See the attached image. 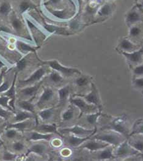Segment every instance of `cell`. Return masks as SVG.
<instances>
[{"label": "cell", "instance_id": "1", "mask_svg": "<svg viewBox=\"0 0 143 161\" xmlns=\"http://www.w3.org/2000/svg\"><path fill=\"white\" fill-rule=\"evenodd\" d=\"M103 129L114 131L126 137H129L130 134L127 125V118L125 115L114 119L109 124L103 126Z\"/></svg>", "mask_w": 143, "mask_h": 161}, {"label": "cell", "instance_id": "2", "mask_svg": "<svg viewBox=\"0 0 143 161\" xmlns=\"http://www.w3.org/2000/svg\"><path fill=\"white\" fill-rule=\"evenodd\" d=\"M40 62L43 64L47 65L51 69L59 72L60 74H61L62 75L66 77H71L75 74H81V72L80 70L76 68H73L63 66L56 59L48 60V61H40Z\"/></svg>", "mask_w": 143, "mask_h": 161}, {"label": "cell", "instance_id": "3", "mask_svg": "<svg viewBox=\"0 0 143 161\" xmlns=\"http://www.w3.org/2000/svg\"><path fill=\"white\" fill-rule=\"evenodd\" d=\"M111 131V132L103 133L96 135L93 137V138L96 140H100L107 143L109 145L117 147L123 142L122 137L121 136L122 135L114 131Z\"/></svg>", "mask_w": 143, "mask_h": 161}, {"label": "cell", "instance_id": "4", "mask_svg": "<svg viewBox=\"0 0 143 161\" xmlns=\"http://www.w3.org/2000/svg\"><path fill=\"white\" fill-rule=\"evenodd\" d=\"M114 153L116 158L124 159L134 156L139 152L131 147L128 140H125L119 144Z\"/></svg>", "mask_w": 143, "mask_h": 161}, {"label": "cell", "instance_id": "5", "mask_svg": "<svg viewBox=\"0 0 143 161\" xmlns=\"http://www.w3.org/2000/svg\"><path fill=\"white\" fill-rule=\"evenodd\" d=\"M75 97H71L70 99V102L72 105L78 107L80 111V114L79 118H80L83 114H87L88 112L93 111L97 107L94 105L89 104L87 103L82 97L79 96H75Z\"/></svg>", "mask_w": 143, "mask_h": 161}, {"label": "cell", "instance_id": "6", "mask_svg": "<svg viewBox=\"0 0 143 161\" xmlns=\"http://www.w3.org/2000/svg\"><path fill=\"white\" fill-rule=\"evenodd\" d=\"M97 129L96 127L94 129H87L80 126L75 125L70 127L61 129L59 132L61 134H71L77 136H87L92 134L93 133L96 132Z\"/></svg>", "mask_w": 143, "mask_h": 161}, {"label": "cell", "instance_id": "7", "mask_svg": "<svg viewBox=\"0 0 143 161\" xmlns=\"http://www.w3.org/2000/svg\"><path fill=\"white\" fill-rule=\"evenodd\" d=\"M77 96L82 97L87 103H88L89 104L94 105L100 110H102V105L101 104L98 91L94 83L91 84V90L88 94H85V95L79 94V95H77Z\"/></svg>", "mask_w": 143, "mask_h": 161}, {"label": "cell", "instance_id": "8", "mask_svg": "<svg viewBox=\"0 0 143 161\" xmlns=\"http://www.w3.org/2000/svg\"><path fill=\"white\" fill-rule=\"evenodd\" d=\"M45 75L46 69L44 67H40L36 69L28 78L24 80L19 81V83L22 86H26L29 85H31L41 80Z\"/></svg>", "mask_w": 143, "mask_h": 161}, {"label": "cell", "instance_id": "9", "mask_svg": "<svg viewBox=\"0 0 143 161\" xmlns=\"http://www.w3.org/2000/svg\"><path fill=\"white\" fill-rule=\"evenodd\" d=\"M143 14L139 9H137L136 7H134L126 14L125 22L128 26H130L143 21Z\"/></svg>", "mask_w": 143, "mask_h": 161}, {"label": "cell", "instance_id": "10", "mask_svg": "<svg viewBox=\"0 0 143 161\" xmlns=\"http://www.w3.org/2000/svg\"><path fill=\"white\" fill-rule=\"evenodd\" d=\"M121 54L125 57L129 63L138 65L141 64L143 60V47L131 53L121 52Z\"/></svg>", "mask_w": 143, "mask_h": 161}, {"label": "cell", "instance_id": "11", "mask_svg": "<svg viewBox=\"0 0 143 161\" xmlns=\"http://www.w3.org/2000/svg\"><path fill=\"white\" fill-rule=\"evenodd\" d=\"M95 140L87 142L85 144H82L80 146V147L82 148L86 149L90 151H100V150H102V149L105 148V147L109 146V145L107 143H105V142H102L100 140H98V142L95 141Z\"/></svg>", "mask_w": 143, "mask_h": 161}, {"label": "cell", "instance_id": "12", "mask_svg": "<svg viewBox=\"0 0 143 161\" xmlns=\"http://www.w3.org/2000/svg\"><path fill=\"white\" fill-rule=\"evenodd\" d=\"M119 48L121 52L131 53L138 50V46L135 45L127 38H123L119 42Z\"/></svg>", "mask_w": 143, "mask_h": 161}, {"label": "cell", "instance_id": "13", "mask_svg": "<svg viewBox=\"0 0 143 161\" xmlns=\"http://www.w3.org/2000/svg\"><path fill=\"white\" fill-rule=\"evenodd\" d=\"M96 133H93L92 134L87 136L85 137H79L77 136H75L71 134L68 138V143L72 147H80L84 142L87 141L91 137L93 136V135Z\"/></svg>", "mask_w": 143, "mask_h": 161}, {"label": "cell", "instance_id": "14", "mask_svg": "<svg viewBox=\"0 0 143 161\" xmlns=\"http://www.w3.org/2000/svg\"><path fill=\"white\" fill-rule=\"evenodd\" d=\"M55 94L54 91L49 87H45L44 88V91L41 95L40 96L39 99L36 103V105H40L42 104H45L50 100L52 99Z\"/></svg>", "mask_w": 143, "mask_h": 161}, {"label": "cell", "instance_id": "15", "mask_svg": "<svg viewBox=\"0 0 143 161\" xmlns=\"http://www.w3.org/2000/svg\"><path fill=\"white\" fill-rule=\"evenodd\" d=\"M54 134H45L40 132L38 131L31 132L28 137V140L29 141H39V140H45L49 141L53 137Z\"/></svg>", "mask_w": 143, "mask_h": 161}, {"label": "cell", "instance_id": "16", "mask_svg": "<svg viewBox=\"0 0 143 161\" xmlns=\"http://www.w3.org/2000/svg\"><path fill=\"white\" fill-rule=\"evenodd\" d=\"M114 158H116L114 155L113 150L112 147H111L110 146H108L102 150H100V152L97 156L98 160H100V161L110 160Z\"/></svg>", "mask_w": 143, "mask_h": 161}, {"label": "cell", "instance_id": "17", "mask_svg": "<svg viewBox=\"0 0 143 161\" xmlns=\"http://www.w3.org/2000/svg\"><path fill=\"white\" fill-rule=\"evenodd\" d=\"M36 130L45 134H56L62 136L58 130L56 124H44L37 127Z\"/></svg>", "mask_w": 143, "mask_h": 161}, {"label": "cell", "instance_id": "18", "mask_svg": "<svg viewBox=\"0 0 143 161\" xmlns=\"http://www.w3.org/2000/svg\"><path fill=\"white\" fill-rule=\"evenodd\" d=\"M40 85V83H39L34 85H30L28 86H26V87L22 88L20 92L24 97L31 98L34 97L38 92Z\"/></svg>", "mask_w": 143, "mask_h": 161}, {"label": "cell", "instance_id": "19", "mask_svg": "<svg viewBox=\"0 0 143 161\" xmlns=\"http://www.w3.org/2000/svg\"><path fill=\"white\" fill-rule=\"evenodd\" d=\"M17 72H16L15 74V77H14V80L13 81L12 85L9 87V88L6 92H4V94H3V96H8L11 99V101H10V105L12 107V108H13V104H14V101L15 100V97H16V91H15V83H16V79H17Z\"/></svg>", "mask_w": 143, "mask_h": 161}, {"label": "cell", "instance_id": "20", "mask_svg": "<svg viewBox=\"0 0 143 161\" xmlns=\"http://www.w3.org/2000/svg\"><path fill=\"white\" fill-rule=\"evenodd\" d=\"M32 118H36L37 125H38L36 115H34L33 114L30 113L29 112L22 110L16 113V115L14 118V121L15 122H20V121H24L26 119H32Z\"/></svg>", "mask_w": 143, "mask_h": 161}, {"label": "cell", "instance_id": "21", "mask_svg": "<svg viewBox=\"0 0 143 161\" xmlns=\"http://www.w3.org/2000/svg\"><path fill=\"white\" fill-rule=\"evenodd\" d=\"M47 150V147L45 145L42 143H37L32 145L28 150L26 153V155H28L30 153H34L37 155H43Z\"/></svg>", "mask_w": 143, "mask_h": 161}, {"label": "cell", "instance_id": "22", "mask_svg": "<svg viewBox=\"0 0 143 161\" xmlns=\"http://www.w3.org/2000/svg\"><path fill=\"white\" fill-rule=\"evenodd\" d=\"M71 92V87L67 85L60 88L58 91L59 96V102L60 104H63L67 99Z\"/></svg>", "mask_w": 143, "mask_h": 161}, {"label": "cell", "instance_id": "23", "mask_svg": "<svg viewBox=\"0 0 143 161\" xmlns=\"http://www.w3.org/2000/svg\"><path fill=\"white\" fill-rule=\"evenodd\" d=\"M31 121L28 119H26L24 121L20 122H15V123L9 124L7 126V129L13 128L19 131H24V130L27 129L31 126Z\"/></svg>", "mask_w": 143, "mask_h": 161}, {"label": "cell", "instance_id": "24", "mask_svg": "<svg viewBox=\"0 0 143 161\" xmlns=\"http://www.w3.org/2000/svg\"><path fill=\"white\" fill-rule=\"evenodd\" d=\"M11 23L12 28L17 33L21 31L24 28L22 22L19 19L13 12H12V15L11 17Z\"/></svg>", "mask_w": 143, "mask_h": 161}, {"label": "cell", "instance_id": "25", "mask_svg": "<svg viewBox=\"0 0 143 161\" xmlns=\"http://www.w3.org/2000/svg\"><path fill=\"white\" fill-rule=\"evenodd\" d=\"M114 11V5L111 3H105L103 4L98 11V14L100 16H109Z\"/></svg>", "mask_w": 143, "mask_h": 161}, {"label": "cell", "instance_id": "26", "mask_svg": "<svg viewBox=\"0 0 143 161\" xmlns=\"http://www.w3.org/2000/svg\"><path fill=\"white\" fill-rule=\"evenodd\" d=\"M17 47L18 50L24 54H27L28 53L32 52H34L36 50V49L34 47L21 41H17Z\"/></svg>", "mask_w": 143, "mask_h": 161}, {"label": "cell", "instance_id": "27", "mask_svg": "<svg viewBox=\"0 0 143 161\" xmlns=\"http://www.w3.org/2000/svg\"><path fill=\"white\" fill-rule=\"evenodd\" d=\"M12 12L11 4L8 1H3L0 4V15L8 17Z\"/></svg>", "mask_w": 143, "mask_h": 161}, {"label": "cell", "instance_id": "28", "mask_svg": "<svg viewBox=\"0 0 143 161\" xmlns=\"http://www.w3.org/2000/svg\"><path fill=\"white\" fill-rule=\"evenodd\" d=\"M54 112H55V108L51 107V108H48L40 110L38 115L42 121H47L52 118L53 115L54 114Z\"/></svg>", "mask_w": 143, "mask_h": 161}, {"label": "cell", "instance_id": "29", "mask_svg": "<svg viewBox=\"0 0 143 161\" xmlns=\"http://www.w3.org/2000/svg\"><path fill=\"white\" fill-rule=\"evenodd\" d=\"M19 106L24 110L29 112L36 115L35 105L28 101H22L18 103Z\"/></svg>", "mask_w": 143, "mask_h": 161}, {"label": "cell", "instance_id": "30", "mask_svg": "<svg viewBox=\"0 0 143 161\" xmlns=\"http://www.w3.org/2000/svg\"><path fill=\"white\" fill-rule=\"evenodd\" d=\"M35 5L29 0H24L21 1L19 5V11L22 14L24 12L30 9L31 8H34Z\"/></svg>", "mask_w": 143, "mask_h": 161}, {"label": "cell", "instance_id": "31", "mask_svg": "<svg viewBox=\"0 0 143 161\" xmlns=\"http://www.w3.org/2000/svg\"><path fill=\"white\" fill-rule=\"evenodd\" d=\"M44 28L50 33H59V34H66V30L64 28L60 27L56 25L46 24Z\"/></svg>", "mask_w": 143, "mask_h": 161}, {"label": "cell", "instance_id": "32", "mask_svg": "<svg viewBox=\"0 0 143 161\" xmlns=\"http://www.w3.org/2000/svg\"><path fill=\"white\" fill-rule=\"evenodd\" d=\"M49 79L54 83H60L63 81V76L59 72L53 69L50 73Z\"/></svg>", "mask_w": 143, "mask_h": 161}, {"label": "cell", "instance_id": "33", "mask_svg": "<svg viewBox=\"0 0 143 161\" xmlns=\"http://www.w3.org/2000/svg\"><path fill=\"white\" fill-rule=\"evenodd\" d=\"M135 134L143 135V122L141 121V120H139L135 123L134 126H133L132 131L129 134V137Z\"/></svg>", "mask_w": 143, "mask_h": 161}, {"label": "cell", "instance_id": "34", "mask_svg": "<svg viewBox=\"0 0 143 161\" xmlns=\"http://www.w3.org/2000/svg\"><path fill=\"white\" fill-rule=\"evenodd\" d=\"M102 115V112L100 110L98 112L88 114L86 116L87 121L91 125H95L97 123L98 118Z\"/></svg>", "mask_w": 143, "mask_h": 161}, {"label": "cell", "instance_id": "35", "mask_svg": "<svg viewBox=\"0 0 143 161\" xmlns=\"http://www.w3.org/2000/svg\"><path fill=\"white\" fill-rule=\"evenodd\" d=\"M10 101H11V99L9 97L3 95L2 96L0 97V106L9 110L13 111V108L9 104Z\"/></svg>", "mask_w": 143, "mask_h": 161}, {"label": "cell", "instance_id": "36", "mask_svg": "<svg viewBox=\"0 0 143 161\" xmlns=\"http://www.w3.org/2000/svg\"><path fill=\"white\" fill-rule=\"evenodd\" d=\"M131 147L138 152H143V141L140 140H130L129 142Z\"/></svg>", "mask_w": 143, "mask_h": 161}, {"label": "cell", "instance_id": "37", "mask_svg": "<svg viewBox=\"0 0 143 161\" xmlns=\"http://www.w3.org/2000/svg\"><path fill=\"white\" fill-rule=\"evenodd\" d=\"M74 116V110L72 108H70L66 111H64L61 115V118L63 121H68L73 119Z\"/></svg>", "mask_w": 143, "mask_h": 161}, {"label": "cell", "instance_id": "38", "mask_svg": "<svg viewBox=\"0 0 143 161\" xmlns=\"http://www.w3.org/2000/svg\"><path fill=\"white\" fill-rule=\"evenodd\" d=\"M141 33V29L140 26L133 25L130 26L129 30V36L131 37H136L140 35Z\"/></svg>", "mask_w": 143, "mask_h": 161}, {"label": "cell", "instance_id": "39", "mask_svg": "<svg viewBox=\"0 0 143 161\" xmlns=\"http://www.w3.org/2000/svg\"><path fill=\"white\" fill-rule=\"evenodd\" d=\"M89 79L87 76H82L77 78L75 80V84L79 87H83L86 86L89 83Z\"/></svg>", "mask_w": 143, "mask_h": 161}, {"label": "cell", "instance_id": "40", "mask_svg": "<svg viewBox=\"0 0 143 161\" xmlns=\"http://www.w3.org/2000/svg\"><path fill=\"white\" fill-rule=\"evenodd\" d=\"M27 66V61L26 57L22 58L16 63V70L17 72H21L26 68Z\"/></svg>", "mask_w": 143, "mask_h": 161}, {"label": "cell", "instance_id": "41", "mask_svg": "<svg viewBox=\"0 0 143 161\" xmlns=\"http://www.w3.org/2000/svg\"><path fill=\"white\" fill-rule=\"evenodd\" d=\"M17 158V154L12 153L8 151H5L3 154V159L4 161H14Z\"/></svg>", "mask_w": 143, "mask_h": 161}, {"label": "cell", "instance_id": "42", "mask_svg": "<svg viewBox=\"0 0 143 161\" xmlns=\"http://www.w3.org/2000/svg\"><path fill=\"white\" fill-rule=\"evenodd\" d=\"M11 115H12V113L11 110H9L8 109H4L1 106L0 107V117L3 118L5 120H7L11 118Z\"/></svg>", "mask_w": 143, "mask_h": 161}, {"label": "cell", "instance_id": "43", "mask_svg": "<svg viewBox=\"0 0 143 161\" xmlns=\"http://www.w3.org/2000/svg\"><path fill=\"white\" fill-rule=\"evenodd\" d=\"M133 74L136 77H142L143 75V63L137 65L133 69Z\"/></svg>", "mask_w": 143, "mask_h": 161}, {"label": "cell", "instance_id": "44", "mask_svg": "<svg viewBox=\"0 0 143 161\" xmlns=\"http://www.w3.org/2000/svg\"><path fill=\"white\" fill-rule=\"evenodd\" d=\"M133 85L135 88L143 89V77H140L138 78L134 79L133 80Z\"/></svg>", "mask_w": 143, "mask_h": 161}, {"label": "cell", "instance_id": "45", "mask_svg": "<svg viewBox=\"0 0 143 161\" xmlns=\"http://www.w3.org/2000/svg\"><path fill=\"white\" fill-rule=\"evenodd\" d=\"M52 14L60 19H67V13L66 11H54L51 12Z\"/></svg>", "mask_w": 143, "mask_h": 161}, {"label": "cell", "instance_id": "46", "mask_svg": "<svg viewBox=\"0 0 143 161\" xmlns=\"http://www.w3.org/2000/svg\"><path fill=\"white\" fill-rule=\"evenodd\" d=\"M12 148L15 151L20 152L24 148V145L20 142H15L12 144Z\"/></svg>", "mask_w": 143, "mask_h": 161}, {"label": "cell", "instance_id": "47", "mask_svg": "<svg viewBox=\"0 0 143 161\" xmlns=\"http://www.w3.org/2000/svg\"><path fill=\"white\" fill-rule=\"evenodd\" d=\"M17 130L13 129V128H10V129H7V130L6 132V136L8 138H14L15 137L17 133Z\"/></svg>", "mask_w": 143, "mask_h": 161}, {"label": "cell", "instance_id": "48", "mask_svg": "<svg viewBox=\"0 0 143 161\" xmlns=\"http://www.w3.org/2000/svg\"><path fill=\"white\" fill-rule=\"evenodd\" d=\"M9 87L10 86L9 85V82L8 81H4L0 86V93L6 92L9 88Z\"/></svg>", "mask_w": 143, "mask_h": 161}, {"label": "cell", "instance_id": "49", "mask_svg": "<svg viewBox=\"0 0 143 161\" xmlns=\"http://www.w3.org/2000/svg\"><path fill=\"white\" fill-rule=\"evenodd\" d=\"M3 31V32H5V33H12L11 30L6 26L5 25H0V32Z\"/></svg>", "mask_w": 143, "mask_h": 161}, {"label": "cell", "instance_id": "50", "mask_svg": "<svg viewBox=\"0 0 143 161\" xmlns=\"http://www.w3.org/2000/svg\"><path fill=\"white\" fill-rule=\"evenodd\" d=\"M70 27L71 28L72 30H75L79 28L80 27V24L77 22H72L71 24H70Z\"/></svg>", "mask_w": 143, "mask_h": 161}, {"label": "cell", "instance_id": "51", "mask_svg": "<svg viewBox=\"0 0 143 161\" xmlns=\"http://www.w3.org/2000/svg\"><path fill=\"white\" fill-rule=\"evenodd\" d=\"M5 73V71L3 70L1 73L0 74V86L2 85V83H3V76H4V74Z\"/></svg>", "mask_w": 143, "mask_h": 161}, {"label": "cell", "instance_id": "52", "mask_svg": "<svg viewBox=\"0 0 143 161\" xmlns=\"http://www.w3.org/2000/svg\"><path fill=\"white\" fill-rule=\"evenodd\" d=\"M61 0H49V3L51 4H56L59 3Z\"/></svg>", "mask_w": 143, "mask_h": 161}, {"label": "cell", "instance_id": "53", "mask_svg": "<svg viewBox=\"0 0 143 161\" xmlns=\"http://www.w3.org/2000/svg\"><path fill=\"white\" fill-rule=\"evenodd\" d=\"M5 66V64L0 59V69H1L2 68L4 67Z\"/></svg>", "mask_w": 143, "mask_h": 161}, {"label": "cell", "instance_id": "54", "mask_svg": "<svg viewBox=\"0 0 143 161\" xmlns=\"http://www.w3.org/2000/svg\"><path fill=\"white\" fill-rule=\"evenodd\" d=\"M138 9H140V11H141V12L143 14V8H141V7H140V6H138Z\"/></svg>", "mask_w": 143, "mask_h": 161}, {"label": "cell", "instance_id": "55", "mask_svg": "<svg viewBox=\"0 0 143 161\" xmlns=\"http://www.w3.org/2000/svg\"><path fill=\"white\" fill-rule=\"evenodd\" d=\"M4 121H5V119H3V118L0 117V123H3Z\"/></svg>", "mask_w": 143, "mask_h": 161}, {"label": "cell", "instance_id": "56", "mask_svg": "<svg viewBox=\"0 0 143 161\" xmlns=\"http://www.w3.org/2000/svg\"><path fill=\"white\" fill-rule=\"evenodd\" d=\"M1 134H2V130L0 129V142H3L2 140H1Z\"/></svg>", "mask_w": 143, "mask_h": 161}, {"label": "cell", "instance_id": "57", "mask_svg": "<svg viewBox=\"0 0 143 161\" xmlns=\"http://www.w3.org/2000/svg\"><path fill=\"white\" fill-rule=\"evenodd\" d=\"M138 6H140V7H141V8H143V3H142L141 4H140Z\"/></svg>", "mask_w": 143, "mask_h": 161}, {"label": "cell", "instance_id": "58", "mask_svg": "<svg viewBox=\"0 0 143 161\" xmlns=\"http://www.w3.org/2000/svg\"><path fill=\"white\" fill-rule=\"evenodd\" d=\"M2 144H3V142H0V147H1V145H2Z\"/></svg>", "mask_w": 143, "mask_h": 161}, {"label": "cell", "instance_id": "59", "mask_svg": "<svg viewBox=\"0 0 143 161\" xmlns=\"http://www.w3.org/2000/svg\"><path fill=\"white\" fill-rule=\"evenodd\" d=\"M138 1H139V0H135V1H136V2H137Z\"/></svg>", "mask_w": 143, "mask_h": 161}, {"label": "cell", "instance_id": "60", "mask_svg": "<svg viewBox=\"0 0 143 161\" xmlns=\"http://www.w3.org/2000/svg\"><path fill=\"white\" fill-rule=\"evenodd\" d=\"M142 92V94H143V90H142V92Z\"/></svg>", "mask_w": 143, "mask_h": 161}, {"label": "cell", "instance_id": "61", "mask_svg": "<svg viewBox=\"0 0 143 161\" xmlns=\"http://www.w3.org/2000/svg\"><path fill=\"white\" fill-rule=\"evenodd\" d=\"M108 1H113V0H108Z\"/></svg>", "mask_w": 143, "mask_h": 161}]
</instances>
